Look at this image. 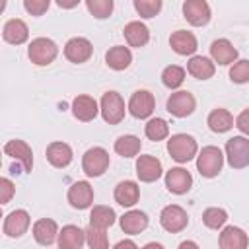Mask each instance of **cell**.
Segmentation results:
<instances>
[{"label":"cell","mask_w":249,"mask_h":249,"mask_svg":"<svg viewBox=\"0 0 249 249\" xmlns=\"http://www.w3.org/2000/svg\"><path fill=\"white\" fill-rule=\"evenodd\" d=\"M86 241V233L78 226H64L58 231V249H82Z\"/></svg>","instance_id":"23"},{"label":"cell","mask_w":249,"mask_h":249,"mask_svg":"<svg viewBox=\"0 0 249 249\" xmlns=\"http://www.w3.org/2000/svg\"><path fill=\"white\" fill-rule=\"evenodd\" d=\"M86 241L89 245V249H109V239L105 230H97V228H88L86 231Z\"/></svg>","instance_id":"37"},{"label":"cell","mask_w":249,"mask_h":249,"mask_svg":"<svg viewBox=\"0 0 249 249\" xmlns=\"http://www.w3.org/2000/svg\"><path fill=\"white\" fill-rule=\"evenodd\" d=\"M0 218H2V208H0Z\"/></svg>","instance_id":"48"},{"label":"cell","mask_w":249,"mask_h":249,"mask_svg":"<svg viewBox=\"0 0 249 249\" xmlns=\"http://www.w3.org/2000/svg\"><path fill=\"white\" fill-rule=\"evenodd\" d=\"M2 37H4V41L10 43V45H21V43L27 41L29 29H27V25H25L23 19L14 18V19H8V21H6L4 29H2Z\"/></svg>","instance_id":"19"},{"label":"cell","mask_w":249,"mask_h":249,"mask_svg":"<svg viewBox=\"0 0 249 249\" xmlns=\"http://www.w3.org/2000/svg\"><path fill=\"white\" fill-rule=\"evenodd\" d=\"M226 158L233 169L249 165V140L245 136H233L226 142Z\"/></svg>","instance_id":"5"},{"label":"cell","mask_w":249,"mask_h":249,"mask_svg":"<svg viewBox=\"0 0 249 249\" xmlns=\"http://www.w3.org/2000/svg\"><path fill=\"white\" fill-rule=\"evenodd\" d=\"M107 167H109V154L99 146L89 148L82 158V169L88 177H99L107 171Z\"/></svg>","instance_id":"6"},{"label":"cell","mask_w":249,"mask_h":249,"mask_svg":"<svg viewBox=\"0 0 249 249\" xmlns=\"http://www.w3.org/2000/svg\"><path fill=\"white\" fill-rule=\"evenodd\" d=\"M154 107H156V99H154V95L148 89H136L130 95L128 113L134 119H146V117H150L154 113Z\"/></svg>","instance_id":"8"},{"label":"cell","mask_w":249,"mask_h":249,"mask_svg":"<svg viewBox=\"0 0 249 249\" xmlns=\"http://www.w3.org/2000/svg\"><path fill=\"white\" fill-rule=\"evenodd\" d=\"M121 228L124 233L136 235L148 228V216L142 210H128L126 214L121 216Z\"/></svg>","instance_id":"25"},{"label":"cell","mask_w":249,"mask_h":249,"mask_svg":"<svg viewBox=\"0 0 249 249\" xmlns=\"http://www.w3.org/2000/svg\"><path fill=\"white\" fill-rule=\"evenodd\" d=\"M165 187L175 195H183L193 187V177L183 167H171L165 173Z\"/></svg>","instance_id":"16"},{"label":"cell","mask_w":249,"mask_h":249,"mask_svg":"<svg viewBox=\"0 0 249 249\" xmlns=\"http://www.w3.org/2000/svg\"><path fill=\"white\" fill-rule=\"evenodd\" d=\"M224 156L218 146H204L196 158V169L202 177H216L222 171Z\"/></svg>","instance_id":"3"},{"label":"cell","mask_w":249,"mask_h":249,"mask_svg":"<svg viewBox=\"0 0 249 249\" xmlns=\"http://www.w3.org/2000/svg\"><path fill=\"white\" fill-rule=\"evenodd\" d=\"M105 62L109 68L113 70H124L130 66L132 62V53L128 47H123V45H117V47H111L107 53H105Z\"/></svg>","instance_id":"26"},{"label":"cell","mask_w":249,"mask_h":249,"mask_svg":"<svg viewBox=\"0 0 249 249\" xmlns=\"http://www.w3.org/2000/svg\"><path fill=\"white\" fill-rule=\"evenodd\" d=\"M123 33H124L126 43L130 47H138V49L144 47L148 43V39H150V31H148V27L142 21H130V23H126L124 29H123Z\"/></svg>","instance_id":"28"},{"label":"cell","mask_w":249,"mask_h":249,"mask_svg":"<svg viewBox=\"0 0 249 249\" xmlns=\"http://www.w3.org/2000/svg\"><path fill=\"white\" fill-rule=\"evenodd\" d=\"M208 126H210V130L212 132H228L231 126H233V117H231V113L228 111V109H222V107H218V109H214L210 115H208Z\"/></svg>","instance_id":"30"},{"label":"cell","mask_w":249,"mask_h":249,"mask_svg":"<svg viewBox=\"0 0 249 249\" xmlns=\"http://www.w3.org/2000/svg\"><path fill=\"white\" fill-rule=\"evenodd\" d=\"M160 224H161V228H163L165 231L177 233V231H183V230L187 228L189 216H187V212H185L181 206L169 204V206H165V208L161 210V214H160Z\"/></svg>","instance_id":"7"},{"label":"cell","mask_w":249,"mask_h":249,"mask_svg":"<svg viewBox=\"0 0 249 249\" xmlns=\"http://www.w3.org/2000/svg\"><path fill=\"white\" fill-rule=\"evenodd\" d=\"M226 220H228V212H226L224 208L212 206V208H206L204 214H202V222H204V226L210 228V230H220V228L226 224Z\"/></svg>","instance_id":"34"},{"label":"cell","mask_w":249,"mask_h":249,"mask_svg":"<svg viewBox=\"0 0 249 249\" xmlns=\"http://www.w3.org/2000/svg\"><path fill=\"white\" fill-rule=\"evenodd\" d=\"M136 175L144 183L158 181L161 177V161L154 156H140L136 160Z\"/></svg>","instance_id":"15"},{"label":"cell","mask_w":249,"mask_h":249,"mask_svg":"<svg viewBox=\"0 0 249 249\" xmlns=\"http://www.w3.org/2000/svg\"><path fill=\"white\" fill-rule=\"evenodd\" d=\"M49 6H51L49 0H23V8L31 16H43L49 10Z\"/></svg>","instance_id":"40"},{"label":"cell","mask_w":249,"mask_h":249,"mask_svg":"<svg viewBox=\"0 0 249 249\" xmlns=\"http://www.w3.org/2000/svg\"><path fill=\"white\" fill-rule=\"evenodd\" d=\"M60 8H74V6H78V0H74V2H62V0H58L56 2Z\"/></svg>","instance_id":"45"},{"label":"cell","mask_w":249,"mask_h":249,"mask_svg":"<svg viewBox=\"0 0 249 249\" xmlns=\"http://www.w3.org/2000/svg\"><path fill=\"white\" fill-rule=\"evenodd\" d=\"M144 249H163V245L161 243H156V241H150V243L144 245Z\"/></svg>","instance_id":"46"},{"label":"cell","mask_w":249,"mask_h":249,"mask_svg":"<svg viewBox=\"0 0 249 249\" xmlns=\"http://www.w3.org/2000/svg\"><path fill=\"white\" fill-rule=\"evenodd\" d=\"M113 249H138V245H136L132 239H123V241H119Z\"/></svg>","instance_id":"43"},{"label":"cell","mask_w":249,"mask_h":249,"mask_svg":"<svg viewBox=\"0 0 249 249\" xmlns=\"http://www.w3.org/2000/svg\"><path fill=\"white\" fill-rule=\"evenodd\" d=\"M214 62L206 56H193L187 62V72L196 80H208L214 76Z\"/></svg>","instance_id":"29"},{"label":"cell","mask_w":249,"mask_h":249,"mask_svg":"<svg viewBox=\"0 0 249 249\" xmlns=\"http://www.w3.org/2000/svg\"><path fill=\"white\" fill-rule=\"evenodd\" d=\"M169 45L177 54H193L196 51V37L191 31L177 29L169 37Z\"/></svg>","instance_id":"22"},{"label":"cell","mask_w":249,"mask_h":249,"mask_svg":"<svg viewBox=\"0 0 249 249\" xmlns=\"http://www.w3.org/2000/svg\"><path fill=\"white\" fill-rule=\"evenodd\" d=\"M230 78H231V82H235V84H245V82H249V60H237V62H233V66L230 68Z\"/></svg>","instance_id":"39"},{"label":"cell","mask_w":249,"mask_h":249,"mask_svg":"<svg viewBox=\"0 0 249 249\" xmlns=\"http://www.w3.org/2000/svg\"><path fill=\"white\" fill-rule=\"evenodd\" d=\"M56 235H58V226H56L54 220H51V218H41V220H37V222L33 224V237H35V241H37L39 245L49 247V245L56 239Z\"/></svg>","instance_id":"18"},{"label":"cell","mask_w":249,"mask_h":249,"mask_svg":"<svg viewBox=\"0 0 249 249\" xmlns=\"http://www.w3.org/2000/svg\"><path fill=\"white\" fill-rule=\"evenodd\" d=\"M86 8L97 19H105L113 12V0H86Z\"/></svg>","instance_id":"36"},{"label":"cell","mask_w":249,"mask_h":249,"mask_svg":"<svg viewBox=\"0 0 249 249\" xmlns=\"http://www.w3.org/2000/svg\"><path fill=\"white\" fill-rule=\"evenodd\" d=\"M0 165H2V158H0Z\"/></svg>","instance_id":"49"},{"label":"cell","mask_w":249,"mask_h":249,"mask_svg":"<svg viewBox=\"0 0 249 249\" xmlns=\"http://www.w3.org/2000/svg\"><path fill=\"white\" fill-rule=\"evenodd\" d=\"M14 195H16V185L10 179L0 177V204L10 202L14 198Z\"/></svg>","instance_id":"41"},{"label":"cell","mask_w":249,"mask_h":249,"mask_svg":"<svg viewBox=\"0 0 249 249\" xmlns=\"http://www.w3.org/2000/svg\"><path fill=\"white\" fill-rule=\"evenodd\" d=\"M220 249H247V233L241 228L228 226L220 233Z\"/></svg>","instance_id":"20"},{"label":"cell","mask_w":249,"mask_h":249,"mask_svg":"<svg viewBox=\"0 0 249 249\" xmlns=\"http://www.w3.org/2000/svg\"><path fill=\"white\" fill-rule=\"evenodd\" d=\"M4 154L10 156V158H14V160H18V161H21L23 171H31V167H33V152H31V148H29L27 142L18 140V138L16 140H10L4 146Z\"/></svg>","instance_id":"14"},{"label":"cell","mask_w":249,"mask_h":249,"mask_svg":"<svg viewBox=\"0 0 249 249\" xmlns=\"http://www.w3.org/2000/svg\"><path fill=\"white\" fill-rule=\"evenodd\" d=\"M196 140L191 134H173L167 140V152L169 156L179 161V163H187L189 160H193L196 156Z\"/></svg>","instance_id":"1"},{"label":"cell","mask_w":249,"mask_h":249,"mask_svg":"<svg viewBox=\"0 0 249 249\" xmlns=\"http://www.w3.org/2000/svg\"><path fill=\"white\" fill-rule=\"evenodd\" d=\"M247 117H249V111L245 109V111H243V113H241V115L237 117V124H235V126H237V128H239V130H241L243 134H247V132H249V124H247Z\"/></svg>","instance_id":"42"},{"label":"cell","mask_w":249,"mask_h":249,"mask_svg":"<svg viewBox=\"0 0 249 249\" xmlns=\"http://www.w3.org/2000/svg\"><path fill=\"white\" fill-rule=\"evenodd\" d=\"M115 210L109 208V206H93L91 214H89V226L91 228H97V230H107L109 226L115 224Z\"/></svg>","instance_id":"31"},{"label":"cell","mask_w":249,"mask_h":249,"mask_svg":"<svg viewBox=\"0 0 249 249\" xmlns=\"http://www.w3.org/2000/svg\"><path fill=\"white\" fill-rule=\"evenodd\" d=\"M29 214L25 210H12L6 218H4V233L10 235V237H21L27 228H29Z\"/></svg>","instance_id":"13"},{"label":"cell","mask_w":249,"mask_h":249,"mask_svg":"<svg viewBox=\"0 0 249 249\" xmlns=\"http://www.w3.org/2000/svg\"><path fill=\"white\" fill-rule=\"evenodd\" d=\"M144 132H146V136L150 138V140H154V142H158V140H163L167 134H169V126H167V123L163 121V119H150L148 123H146V128H144Z\"/></svg>","instance_id":"35"},{"label":"cell","mask_w":249,"mask_h":249,"mask_svg":"<svg viewBox=\"0 0 249 249\" xmlns=\"http://www.w3.org/2000/svg\"><path fill=\"white\" fill-rule=\"evenodd\" d=\"M68 202L78 208L84 210L93 202V189L88 181H76L72 183V187L68 189Z\"/></svg>","instance_id":"12"},{"label":"cell","mask_w":249,"mask_h":249,"mask_svg":"<svg viewBox=\"0 0 249 249\" xmlns=\"http://www.w3.org/2000/svg\"><path fill=\"white\" fill-rule=\"evenodd\" d=\"M183 80H185V70H183L181 66H177V64H169V66H165V70L161 72V82H163V86L169 88V89L179 88V86L183 84Z\"/></svg>","instance_id":"33"},{"label":"cell","mask_w":249,"mask_h":249,"mask_svg":"<svg viewBox=\"0 0 249 249\" xmlns=\"http://www.w3.org/2000/svg\"><path fill=\"white\" fill-rule=\"evenodd\" d=\"M58 54V47L53 39H47V37H37L29 43V49H27V56L33 64L37 66H47L51 64Z\"/></svg>","instance_id":"2"},{"label":"cell","mask_w":249,"mask_h":249,"mask_svg":"<svg viewBox=\"0 0 249 249\" xmlns=\"http://www.w3.org/2000/svg\"><path fill=\"white\" fill-rule=\"evenodd\" d=\"M4 8H6V0H0V14L4 12Z\"/></svg>","instance_id":"47"},{"label":"cell","mask_w":249,"mask_h":249,"mask_svg":"<svg viewBox=\"0 0 249 249\" xmlns=\"http://www.w3.org/2000/svg\"><path fill=\"white\" fill-rule=\"evenodd\" d=\"M140 198V187L134 181H121L115 187V200L121 206H134Z\"/></svg>","instance_id":"27"},{"label":"cell","mask_w":249,"mask_h":249,"mask_svg":"<svg viewBox=\"0 0 249 249\" xmlns=\"http://www.w3.org/2000/svg\"><path fill=\"white\" fill-rule=\"evenodd\" d=\"M91 53H93V47L86 37H72L64 45V56L74 64H82L86 60H89Z\"/></svg>","instance_id":"11"},{"label":"cell","mask_w":249,"mask_h":249,"mask_svg":"<svg viewBox=\"0 0 249 249\" xmlns=\"http://www.w3.org/2000/svg\"><path fill=\"white\" fill-rule=\"evenodd\" d=\"M179 249H198V245H196L195 241L187 239V241H181V243H179Z\"/></svg>","instance_id":"44"},{"label":"cell","mask_w":249,"mask_h":249,"mask_svg":"<svg viewBox=\"0 0 249 249\" xmlns=\"http://www.w3.org/2000/svg\"><path fill=\"white\" fill-rule=\"evenodd\" d=\"M196 107V101L193 97V93L189 91H175L167 97V111L173 115V117H189Z\"/></svg>","instance_id":"10"},{"label":"cell","mask_w":249,"mask_h":249,"mask_svg":"<svg viewBox=\"0 0 249 249\" xmlns=\"http://www.w3.org/2000/svg\"><path fill=\"white\" fill-rule=\"evenodd\" d=\"M210 56L214 58V62L226 66V64L235 62V58H237V49H235L228 39H216V41L210 45Z\"/></svg>","instance_id":"21"},{"label":"cell","mask_w":249,"mask_h":249,"mask_svg":"<svg viewBox=\"0 0 249 249\" xmlns=\"http://www.w3.org/2000/svg\"><path fill=\"white\" fill-rule=\"evenodd\" d=\"M142 148V142L134 134H123L115 140V152L123 158H134Z\"/></svg>","instance_id":"32"},{"label":"cell","mask_w":249,"mask_h":249,"mask_svg":"<svg viewBox=\"0 0 249 249\" xmlns=\"http://www.w3.org/2000/svg\"><path fill=\"white\" fill-rule=\"evenodd\" d=\"M183 16L195 27L206 25L210 21V6L204 0H187L183 2Z\"/></svg>","instance_id":"9"},{"label":"cell","mask_w":249,"mask_h":249,"mask_svg":"<svg viewBox=\"0 0 249 249\" xmlns=\"http://www.w3.org/2000/svg\"><path fill=\"white\" fill-rule=\"evenodd\" d=\"M47 160L54 167H66L72 161V148L66 142H51L47 146Z\"/></svg>","instance_id":"24"},{"label":"cell","mask_w":249,"mask_h":249,"mask_svg":"<svg viewBox=\"0 0 249 249\" xmlns=\"http://www.w3.org/2000/svg\"><path fill=\"white\" fill-rule=\"evenodd\" d=\"M134 10L140 18H154L161 10V0H134Z\"/></svg>","instance_id":"38"},{"label":"cell","mask_w":249,"mask_h":249,"mask_svg":"<svg viewBox=\"0 0 249 249\" xmlns=\"http://www.w3.org/2000/svg\"><path fill=\"white\" fill-rule=\"evenodd\" d=\"M99 107H97V101L89 95H78L72 99V113L78 121L82 123H89L95 119Z\"/></svg>","instance_id":"17"},{"label":"cell","mask_w":249,"mask_h":249,"mask_svg":"<svg viewBox=\"0 0 249 249\" xmlns=\"http://www.w3.org/2000/svg\"><path fill=\"white\" fill-rule=\"evenodd\" d=\"M99 111L105 123L109 124H119L124 119V101L117 91H107L101 97Z\"/></svg>","instance_id":"4"}]
</instances>
